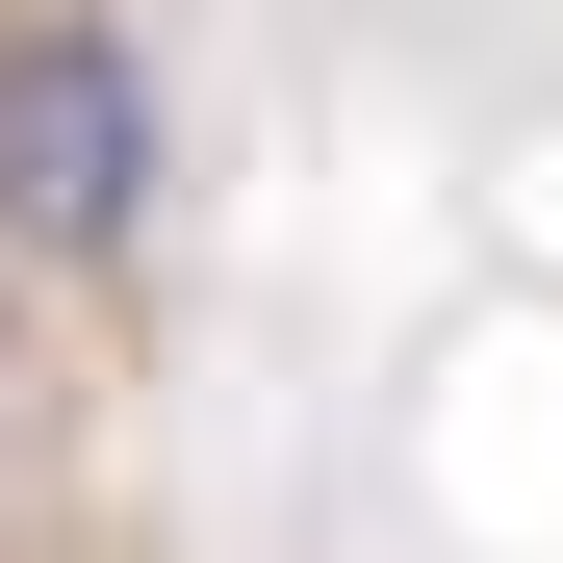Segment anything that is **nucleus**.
Returning a JSON list of instances; mask_svg holds the SVG:
<instances>
[{
	"label": "nucleus",
	"instance_id": "1",
	"mask_svg": "<svg viewBox=\"0 0 563 563\" xmlns=\"http://www.w3.org/2000/svg\"><path fill=\"white\" fill-rule=\"evenodd\" d=\"M154 179H179L154 52L103 26V0H26V26H0V256L103 282V256H154Z\"/></svg>",
	"mask_w": 563,
	"mask_h": 563
}]
</instances>
